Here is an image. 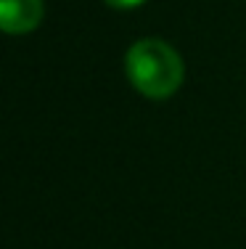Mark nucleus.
I'll return each instance as SVG.
<instances>
[{
    "label": "nucleus",
    "mask_w": 246,
    "mask_h": 249,
    "mask_svg": "<svg viewBox=\"0 0 246 249\" xmlns=\"http://www.w3.org/2000/svg\"><path fill=\"white\" fill-rule=\"evenodd\" d=\"M127 77L143 96L169 98L183 82V58L164 40H138L125 58Z\"/></svg>",
    "instance_id": "nucleus-1"
},
{
    "label": "nucleus",
    "mask_w": 246,
    "mask_h": 249,
    "mask_svg": "<svg viewBox=\"0 0 246 249\" xmlns=\"http://www.w3.org/2000/svg\"><path fill=\"white\" fill-rule=\"evenodd\" d=\"M43 21V0H0V29L27 35Z\"/></svg>",
    "instance_id": "nucleus-2"
},
{
    "label": "nucleus",
    "mask_w": 246,
    "mask_h": 249,
    "mask_svg": "<svg viewBox=\"0 0 246 249\" xmlns=\"http://www.w3.org/2000/svg\"><path fill=\"white\" fill-rule=\"evenodd\" d=\"M106 5H114V8H135V5L146 3V0H103Z\"/></svg>",
    "instance_id": "nucleus-3"
}]
</instances>
